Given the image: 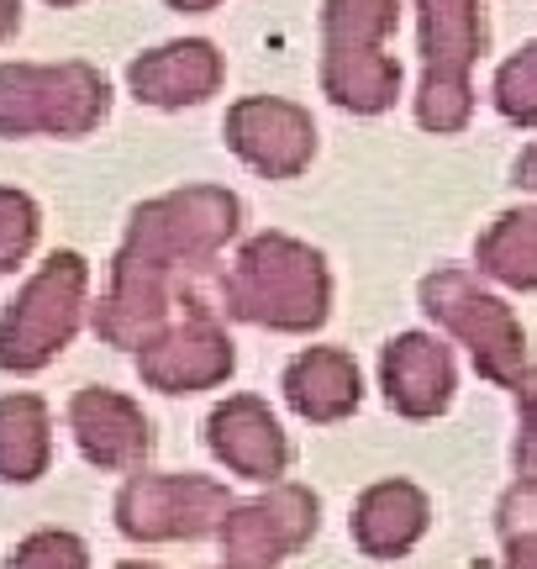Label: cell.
Segmentation results:
<instances>
[{
  "label": "cell",
  "instance_id": "23",
  "mask_svg": "<svg viewBox=\"0 0 537 569\" xmlns=\"http://www.w3.org/2000/svg\"><path fill=\"white\" fill-rule=\"evenodd\" d=\"M496 528H500V543H511V538H537V480L521 475L517 486L500 496Z\"/></svg>",
  "mask_w": 537,
  "mask_h": 569
},
{
  "label": "cell",
  "instance_id": "14",
  "mask_svg": "<svg viewBox=\"0 0 537 569\" xmlns=\"http://www.w3.org/2000/svg\"><path fill=\"white\" fill-rule=\"evenodd\" d=\"M222 53L211 48L206 38H185V42H164L143 59L126 63V84L143 106H164V111H180V106H201L222 90Z\"/></svg>",
  "mask_w": 537,
  "mask_h": 569
},
{
  "label": "cell",
  "instance_id": "8",
  "mask_svg": "<svg viewBox=\"0 0 537 569\" xmlns=\"http://www.w3.org/2000/svg\"><path fill=\"white\" fill-rule=\"evenodd\" d=\"M232 511V490L206 475H132L116 496V528L138 543H180L216 532Z\"/></svg>",
  "mask_w": 537,
  "mask_h": 569
},
{
  "label": "cell",
  "instance_id": "4",
  "mask_svg": "<svg viewBox=\"0 0 537 569\" xmlns=\"http://www.w3.org/2000/svg\"><path fill=\"white\" fill-rule=\"evenodd\" d=\"M105 111L111 84L90 63H0V138H84Z\"/></svg>",
  "mask_w": 537,
  "mask_h": 569
},
{
  "label": "cell",
  "instance_id": "3",
  "mask_svg": "<svg viewBox=\"0 0 537 569\" xmlns=\"http://www.w3.org/2000/svg\"><path fill=\"white\" fill-rule=\"evenodd\" d=\"M401 0H322V90L343 111L374 117L401 96V63L385 53Z\"/></svg>",
  "mask_w": 537,
  "mask_h": 569
},
{
  "label": "cell",
  "instance_id": "29",
  "mask_svg": "<svg viewBox=\"0 0 537 569\" xmlns=\"http://www.w3.org/2000/svg\"><path fill=\"white\" fill-rule=\"evenodd\" d=\"M48 6H59V11H69V6H80V0H48Z\"/></svg>",
  "mask_w": 537,
  "mask_h": 569
},
{
  "label": "cell",
  "instance_id": "31",
  "mask_svg": "<svg viewBox=\"0 0 537 569\" xmlns=\"http://www.w3.org/2000/svg\"><path fill=\"white\" fill-rule=\"evenodd\" d=\"M116 569H159V565H116Z\"/></svg>",
  "mask_w": 537,
  "mask_h": 569
},
{
  "label": "cell",
  "instance_id": "25",
  "mask_svg": "<svg viewBox=\"0 0 537 569\" xmlns=\"http://www.w3.org/2000/svg\"><path fill=\"white\" fill-rule=\"evenodd\" d=\"M506 569H537V538H511L506 543Z\"/></svg>",
  "mask_w": 537,
  "mask_h": 569
},
{
  "label": "cell",
  "instance_id": "22",
  "mask_svg": "<svg viewBox=\"0 0 537 569\" xmlns=\"http://www.w3.org/2000/svg\"><path fill=\"white\" fill-rule=\"evenodd\" d=\"M6 569H90V549H84L74 532H32L6 559Z\"/></svg>",
  "mask_w": 537,
  "mask_h": 569
},
{
  "label": "cell",
  "instance_id": "30",
  "mask_svg": "<svg viewBox=\"0 0 537 569\" xmlns=\"http://www.w3.org/2000/svg\"><path fill=\"white\" fill-rule=\"evenodd\" d=\"M211 569H249V565H232V559H227V565H211Z\"/></svg>",
  "mask_w": 537,
  "mask_h": 569
},
{
  "label": "cell",
  "instance_id": "19",
  "mask_svg": "<svg viewBox=\"0 0 537 569\" xmlns=\"http://www.w3.org/2000/svg\"><path fill=\"white\" fill-rule=\"evenodd\" d=\"M479 269L500 284L537 290V211H506L485 238H479Z\"/></svg>",
  "mask_w": 537,
  "mask_h": 569
},
{
  "label": "cell",
  "instance_id": "26",
  "mask_svg": "<svg viewBox=\"0 0 537 569\" xmlns=\"http://www.w3.org/2000/svg\"><path fill=\"white\" fill-rule=\"evenodd\" d=\"M21 32V0H0V42H11Z\"/></svg>",
  "mask_w": 537,
  "mask_h": 569
},
{
  "label": "cell",
  "instance_id": "7",
  "mask_svg": "<svg viewBox=\"0 0 537 569\" xmlns=\"http://www.w3.org/2000/svg\"><path fill=\"white\" fill-rule=\"evenodd\" d=\"M485 48L479 0H422V101L416 117L427 132H458L469 122V63Z\"/></svg>",
  "mask_w": 537,
  "mask_h": 569
},
{
  "label": "cell",
  "instance_id": "16",
  "mask_svg": "<svg viewBox=\"0 0 537 569\" xmlns=\"http://www.w3.org/2000/svg\"><path fill=\"white\" fill-rule=\"evenodd\" d=\"M427 522H433V507L412 480H379L353 507V543L369 559H401L422 543Z\"/></svg>",
  "mask_w": 537,
  "mask_h": 569
},
{
  "label": "cell",
  "instance_id": "17",
  "mask_svg": "<svg viewBox=\"0 0 537 569\" xmlns=\"http://www.w3.org/2000/svg\"><path fill=\"white\" fill-rule=\"evenodd\" d=\"M358 365L343 348H306L285 369V401L306 422H343L358 411Z\"/></svg>",
  "mask_w": 537,
  "mask_h": 569
},
{
  "label": "cell",
  "instance_id": "20",
  "mask_svg": "<svg viewBox=\"0 0 537 569\" xmlns=\"http://www.w3.org/2000/svg\"><path fill=\"white\" fill-rule=\"evenodd\" d=\"M38 232H42L38 201L27 190H17V184H0V274L27 264V253L38 248Z\"/></svg>",
  "mask_w": 537,
  "mask_h": 569
},
{
  "label": "cell",
  "instance_id": "24",
  "mask_svg": "<svg viewBox=\"0 0 537 569\" xmlns=\"http://www.w3.org/2000/svg\"><path fill=\"white\" fill-rule=\"evenodd\" d=\"M517 407H521V438H517V475L537 480V369H527L517 386Z\"/></svg>",
  "mask_w": 537,
  "mask_h": 569
},
{
  "label": "cell",
  "instance_id": "2",
  "mask_svg": "<svg viewBox=\"0 0 537 569\" xmlns=\"http://www.w3.org/2000/svg\"><path fill=\"white\" fill-rule=\"evenodd\" d=\"M222 301L232 317L268 332H311L327 322L332 280L316 248L295 243L285 232H264L237 253L232 274L222 280Z\"/></svg>",
  "mask_w": 537,
  "mask_h": 569
},
{
  "label": "cell",
  "instance_id": "27",
  "mask_svg": "<svg viewBox=\"0 0 537 569\" xmlns=\"http://www.w3.org/2000/svg\"><path fill=\"white\" fill-rule=\"evenodd\" d=\"M517 184H533V190H537V148L517 163Z\"/></svg>",
  "mask_w": 537,
  "mask_h": 569
},
{
  "label": "cell",
  "instance_id": "1",
  "mask_svg": "<svg viewBox=\"0 0 537 569\" xmlns=\"http://www.w3.org/2000/svg\"><path fill=\"white\" fill-rule=\"evenodd\" d=\"M243 222L237 196L216 184H190L174 196H159L132 211L126 243L111 264V296L95 306V338L111 348H143L153 332H164L169 317V274L201 269L216 259Z\"/></svg>",
  "mask_w": 537,
  "mask_h": 569
},
{
  "label": "cell",
  "instance_id": "15",
  "mask_svg": "<svg viewBox=\"0 0 537 569\" xmlns=\"http://www.w3.org/2000/svg\"><path fill=\"white\" fill-rule=\"evenodd\" d=\"M379 380H385L391 411L412 417V422H427L454 401V359L427 332H401L379 359Z\"/></svg>",
  "mask_w": 537,
  "mask_h": 569
},
{
  "label": "cell",
  "instance_id": "9",
  "mask_svg": "<svg viewBox=\"0 0 537 569\" xmlns=\"http://www.w3.org/2000/svg\"><path fill=\"white\" fill-rule=\"evenodd\" d=\"M232 369H237L232 338L211 322L206 311H190L185 322L153 332V338L138 348V375H143V386L164 390V396L211 390V386H222Z\"/></svg>",
  "mask_w": 537,
  "mask_h": 569
},
{
  "label": "cell",
  "instance_id": "13",
  "mask_svg": "<svg viewBox=\"0 0 537 569\" xmlns=\"http://www.w3.org/2000/svg\"><path fill=\"white\" fill-rule=\"evenodd\" d=\"M69 427H74V443L95 469H138L153 448L148 417L138 401H126L122 390H101L90 386L69 401Z\"/></svg>",
  "mask_w": 537,
  "mask_h": 569
},
{
  "label": "cell",
  "instance_id": "12",
  "mask_svg": "<svg viewBox=\"0 0 537 569\" xmlns=\"http://www.w3.org/2000/svg\"><path fill=\"white\" fill-rule=\"evenodd\" d=\"M206 443L243 480H264L268 486V480H280L290 469V438L280 432L274 411L259 396H232V401H222L211 411Z\"/></svg>",
  "mask_w": 537,
  "mask_h": 569
},
{
  "label": "cell",
  "instance_id": "18",
  "mask_svg": "<svg viewBox=\"0 0 537 569\" xmlns=\"http://www.w3.org/2000/svg\"><path fill=\"white\" fill-rule=\"evenodd\" d=\"M53 459V422H48V407L42 396H6L0 401V475L17 480V486H32Z\"/></svg>",
  "mask_w": 537,
  "mask_h": 569
},
{
  "label": "cell",
  "instance_id": "28",
  "mask_svg": "<svg viewBox=\"0 0 537 569\" xmlns=\"http://www.w3.org/2000/svg\"><path fill=\"white\" fill-rule=\"evenodd\" d=\"M164 6H174V11H216L222 0H164Z\"/></svg>",
  "mask_w": 537,
  "mask_h": 569
},
{
  "label": "cell",
  "instance_id": "6",
  "mask_svg": "<svg viewBox=\"0 0 537 569\" xmlns=\"http://www.w3.org/2000/svg\"><path fill=\"white\" fill-rule=\"evenodd\" d=\"M422 306L427 317L443 322L454 338H464V348L475 353V369L490 386H517L527 375V338H521L511 306L485 296L464 269H437L422 280Z\"/></svg>",
  "mask_w": 537,
  "mask_h": 569
},
{
  "label": "cell",
  "instance_id": "5",
  "mask_svg": "<svg viewBox=\"0 0 537 569\" xmlns=\"http://www.w3.org/2000/svg\"><path fill=\"white\" fill-rule=\"evenodd\" d=\"M84 290H90V264L69 248L53 253L0 317V369L38 375L42 365H53L80 332Z\"/></svg>",
  "mask_w": 537,
  "mask_h": 569
},
{
  "label": "cell",
  "instance_id": "21",
  "mask_svg": "<svg viewBox=\"0 0 537 569\" xmlns=\"http://www.w3.org/2000/svg\"><path fill=\"white\" fill-rule=\"evenodd\" d=\"M496 106H500V117H511V122H537V42L521 48L517 59L500 63Z\"/></svg>",
  "mask_w": 537,
  "mask_h": 569
},
{
  "label": "cell",
  "instance_id": "10",
  "mask_svg": "<svg viewBox=\"0 0 537 569\" xmlns=\"http://www.w3.org/2000/svg\"><path fill=\"white\" fill-rule=\"evenodd\" d=\"M311 532H316V496L306 486H268V496L249 501V507H232L216 538H222V553L232 565L268 569L295 549H306Z\"/></svg>",
  "mask_w": 537,
  "mask_h": 569
},
{
  "label": "cell",
  "instance_id": "11",
  "mask_svg": "<svg viewBox=\"0 0 537 569\" xmlns=\"http://www.w3.org/2000/svg\"><path fill=\"white\" fill-rule=\"evenodd\" d=\"M227 148L264 180H295L316 153V127L295 101L249 96L227 111Z\"/></svg>",
  "mask_w": 537,
  "mask_h": 569
}]
</instances>
